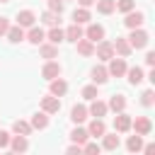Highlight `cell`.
<instances>
[{
	"label": "cell",
	"instance_id": "41",
	"mask_svg": "<svg viewBox=\"0 0 155 155\" xmlns=\"http://www.w3.org/2000/svg\"><path fill=\"white\" fill-rule=\"evenodd\" d=\"M145 65H150V68L155 65V51H148L145 53Z\"/></svg>",
	"mask_w": 155,
	"mask_h": 155
},
{
	"label": "cell",
	"instance_id": "12",
	"mask_svg": "<svg viewBox=\"0 0 155 155\" xmlns=\"http://www.w3.org/2000/svg\"><path fill=\"white\" fill-rule=\"evenodd\" d=\"M41 111H46V114L61 111V97H53V94L44 97V99H41Z\"/></svg>",
	"mask_w": 155,
	"mask_h": 155
},
{
	"label": "cell",
	"instance_id": "35",
	"mask_svg": "<svg viewBox=\"0 0 155 155\" xmlns=\"http://www.w3.org/2000/svg\"><path fill=\"white\" fill-rule=\"evenodd\" d=\"M133 7H136V0H116V10H119V12H124V15H126V12H131Z\"/></svg>",
	"mask_w": 155,
	"mask_h": 155
},
{
	"label": "cell",
	"instance_id": "33",
	"mask_svg": "<svg viewBox=\"0 0 155 155\" xmlns=\"http://www.w3.org/2000/svg\"><path fill=\"white\" fill-rule=\"evenodd\" d=\"M94 97H99V92H97V85H85V87H82V99L92 102Z\"/></svg>",
	"mask_w": 155,
	"mask_h": 155
},
{
	"label": "cell",
	"instance_id": "10",
	"mask_svg": "<svg viewBox=\"0 0 155 155\" xmlns=\"http://www.w3.org/2000/svg\"><path fill=\"white\" fill-rule=\"evenodd\" d=\"M111 44H114V53H119L121 58H128V56H131V51H133L126 36H116V41H111Z\"/></svg>",
	"mask_w": 155,
	"mask_h": 155
},
{
	"label": "cell",
	"instance_id": "34",
	"mask_svg": "<svg viewBox=\"0 0 155 155\" xmlns=\"http://www.w3.org/2000/svg\"><path fill=\"white\" fill-rule=\"evenodd\" d=\"M58 17H61V15H56V12L46 10V12L41 15V22H44V24H48V27H53V24H58Z\"/></svg>",
	"mask_w": 155,
	"mask_h": 155
},
{
	"label": "cell",
	"instance_id": "37",
	"mask_svg": "<svg viewBox=\"0 0 155 155\" xmlns=\"http://www.w3.org/2000/svg\"><path fill=\"white\" fill-rule=\"evenodd\" d=\"M102 150V145L99 143H90V140H85L82 143V153H99Z\"/></svg>",
	"mask_w": 155,
	"mask_h": 155
},
{
	"label": "cell",
	"instance_id": "24",
	"mask_svg": "<svg viewBox=\"0 0 155 155\" xmlns=\"http://www.w3.org/2000/svg\"><path fill=\"white\" fill-rule=\"evenodd\" d=\"M75 46H78V53H80V56H94V44H92L90 39L82 36V39L75 41Z\"/></svg>",
	"mask_w": 155,
	"mask_h": 155
},
{
	"label": "cell",
	"instance_id": "43",
	"mask_svg": "<svg viewBox=\"0 0 155 155\" xmlns=\"http://www.w3.org/2000/svg\"><path fill=\"white\" fill-rule=\"evenodd\" d=\"M78 5H80V7H92L94 0H78Z\"/></svg>",
	"mask_w": 155,
	"mask_h": 155
},
{
	"label": "cell",
	"instance_id": "19",
	"mask_svg": "<svg viewBox=\"0 0 155 155\" xmlns=\"http://www.w3.org/2000/svg\"><path fill=\"white\" fill-rule=\"evenodd\" d=\"M29 124H31V131H44V128L48 126V114H46V111H36Z\"/></svg>",
	"mask_w": 155,
	"mask_h": 155
},
{
	"label": "cell",
	"instance_id": "13",
	"mask_svg": "<svg viewBox=\"0 0 155 155\" xmlns=\"http://www.w3.org/2000/svg\"><path fill=\"white\" fill-rule=\"evenodd\" d=\"M7 148H12L15 153H27V150H29V140H27V136L15 133V136L10 138V145H7Z\"/></svg>",
	"mask_w": 155,
	"mask_h": 155
},
{
	"label": "cell",
	"instance_id": "32",
	"mask_svg": "<svg viewBox=\"0 0 155 155\" xmlns=\"http://www.w3.org/2000/svg\"><path fill=\"white\" fill-rule=\"evenodd\" d=\"M12 133H22V136H29V133H31V124H29V121H22V119H17V121L12 124Z\"/></svg>",
	"mask_w": 155,
	"mask_h": 155
},
{
	"label": "cell",
	"instance_id": "8",
	"mask_svg": "<svg viewBox=\"0 0 155 155\" xmlns=\"http://www.w3.org/2000/svg\"><path fill=\"white\" fill-rule=\"evenodd\" d=\"M107 111H109V107H107V102H102V99H92V104L87 107V114L90 116H94V119H102V116H107Z\"/></svg>",
	"mask_w": 155,
	"mask_h": 155
},
{
	"label": "cell",
	"instance_id": "30",
	"mask_svg": "<svg viewBox=\"0 0 155 155\" xmlns=\"http://www.w3.org/2000/svg\"><path fill=\"white\" fill-rule=\"evenodd\" d=\"M140 148H143V136H128V140H126V150L128 153H140Z\"/></svg>",
	"mask_w": 155,
	"mask_h": 155
},
{
	"label": "cell",
	"instance_id": "23",
	"mask_svg": "<svg viewBox=\"0 0 155 155\" xmlns=\"http://www.w3.org/2000/svg\"><path fill=\"white\" fill-rule=\"evenodd\" d=\"M70 140H73V143H78V145H82L85 140H90V133H87V128H82L80 124H75V128L70 131Z\"/></svg>",
	"mask_w": 155,
	"mask_h": 155
},
{
	"label": "cell",
	"instance_id": "2",
	"mask_svg": "<svg viewBox=\"0 0 155 155\" xmlns=\"http://www.w3.org/2000/svg\"><path fill=\"white\" fill-rule=\"evenodd\" d=\"M107 63H109V65H107L109 78H121V75H126V68H128V65H126V61H124L121 56H119V58H116V56H111Z\"/></svg>",
	"mask_w": 155,
	"mask_h": 155
},
{
	"label": "cell",
	"instance_id": "21",
	"mask_svg": "<svg viewBox=\"0 0 155 155\" xmlns=\"http://www.w3.org/2000/svg\"><path fill=\"white\" fill-rule=\"evenodd\" d=\"M107 107H109L114 114H119V111L126 109V97H124V94H111L109 102H107Z\"/></svg>",
	"mask_w": 155,
	"mask_h": 155
},
{
	"label": "cell",
	"instance_id": "16",
	"mask_svg": "<svg viewBox=\"0 0 155 155\" xmlns=\"http://www.w3.org/2000/svg\"><path fill=\"white\" fill-rule=\"evenodd\" d=\"M63 36H65V41H73V44H75L78 39H82V36H85L82 24H75V22H73L68 29H63Z\"/></svg>",
	"mask_w": 155,
	"mask_h": 155
},
{
	"label": "cell",
	"instance_id": "44",
	"mask_svg": "<svg viewBox=\"0 0 155 155\" xmlns=\"http://www.w3.org/2000/svg\"><path fill=\"white\" fill-rule=\"evenodd\" d=\"M140 150H143V153H153V150H155V145H153V143H148V145H143Z\"/></svg>",
	"mask_w": 155,
	"mask_h": 155
},
{
	"label": "cell",
	"instance_id": "45",
	"mask_svg": "<svg viewBox=\"0 0 155 155\" xmlns=\"http://www.w3.org/2000/svg\"><path fill=\"white\" fill-rule=\"evenodd\" d=\"M0 2H10V0H0Z\"/></svg>",
	"mask_w": 155,
	"mask_h": 155
},
{
	"label": "cell",
	"instance_id": "15",
	"mask_svg": "<svg viewBox=\"0 0 155 155\" xmlns=\"http://www.w3.org/2000/svg\"><path fill=\"white\" fill-rule=\"evenodd\" d=\"M85 39H90L92 44L102 41V39H104V27H102V24H87V29H85Z\"/></svg>",
	"mask_w": 155,
	"mask_h": 155
},
{
	"label": "cell",
	"instance_id": "26",
	"mask_svg": "<svg viewBox=\"0 0 155 155\" xmlns=\"http://www.w3.org/2000/svg\"><path fill=\"white\" fill-rule=\"evenodd\" d=\"M5 36H7L12 44H19V41H24V29H22L19 24H15V27L10 24V29H7V34H5Z\"/></svg>",
	"mask_w": 155,
	"mask_h": 155
},
{
	"label": "cell",
	"instance_id": "4",
	"mask_svg": "<svg viewBox=\"0 0 155 155\" xmlns=\"http://www.w3.org/2000/svg\"><path fill=\"white\" fill-rule=\"evenodd\" d=\"M131 128H133L138 136H148V133L153 131V121H150L148 116H136V119H131Z\"/></svg>",
	"mask_w": 155,
	"mask_h": 155
},
{
	"label": "cell",
	"instance_id": "38",
	"mask_svg": "<svg viewBox=\"0 0 155 155\" xmlns=\"http://www.w3.org/2000/svg\"><path fill=\"white\" fill-rule=\"evenodd\" d=\"M48 10L56 12V15H61L63 12V0H48Z\"/></svg>",
	"mask_w": 155,
	"mask_h": 155
},
{
	"label": "cell",
	"instance_id": "7",
	"mask_svg": "<svg viewBox=\"0 0 155 155\" xmlns=\"http://www.w3.org/2000/svg\"><path fill=\"white\" fill-rule=\"evenodd\" d=\"M61 70H63V68H61V63L51 58V61H46V63H44V68H41V75H44L46 80H53V78H58V75H61Z\"/></svg>",
	"mask_w": 155,
	"mask_h": 155
},
{
	"label": "cell",
	"instance_id": "3",
	"mask_svg": "<svg viewBox=\"0 0 155 155\" xmlns=\"http://www.w3.org/2000/svg\"><path fill=\"white\" fill-rule=\"evenodd\" d=\"M94 53H97V58H99V61H104V63H107L111 56H116V53H114V44H111V41H107V39H102V41H97V44H94Z\"/></svg>",
	"mask_w": 155,
	"mask_h": 155
},
{
	"label": "cell",
	"instance_id": "6",
	"mask_svg": "<svg viewBox=\"0 0 155 155\" xmlns=\"http://www.w3.org/2000/svg\"><path fill=\"white\" fill-rule=\"evenodd\" d=\"M114 131H116V133H126V131H131V116L126 114V109L119 111V114L114 116Z\"/></svg>",
	"mask_w": 155,
	"mask_h": 155
},
{
	"label": "cell",
	"instance_id": "5",
	"mask_svg": "<svg viewBox=\"0 0 155 155\" xmlns=\"http://www.w3.org/2000/svg\"><path fill=\"white\" fill-rule=\"evenodd\" d=\"M143 22H145V15L140 12V10H131V12H126V17H124V24L128 27V29H136V27H143Z\"/></svg>",
	"mask_w": 155,
	"mask_h": 155
},
{
	"label": "cell",
	"instance_id": "14",
	"mask_svg": "<svg viewBox=\"0 0 155 155\" xmlns=\"http://www.w3.org/2000/svg\"><path fill=\"white\" fill-rule=\"evenodd\" d=\"M34 22H36V15H34L31 10H19V12H17V24H19L22 29L34 27Z\"/></svg>",
	"mask_w": 155,
	"mask_h": 155
},
{
	"label": "cell",
	"instance_id": "11",
	"mask_svg": "<svg viewBox=\"0 0 155 155\" xmlns=\"http://www.w3.org/2000/svg\"><path fill=\"white\" fill-rule=\"evenodd\" d=\"M51 85H48V92L53 94V97H63L65 92H68V82L58 75V78H53V80H48Z\"/></svg>",
	"mask_w": 155,
	"mask_h": 155
},
{
	"label": "cell",
	"instance_id": "22",
	"mask_svg": "<svg viewBox=\"0 0 155 155\" xmlns=\"http://www.w3.org/2000/svg\"><path fill=\"white\" fill-rule=\"evenodd\" d=\"M87 116H90V114H87V107H85V104H75V107L70 109V121H73V124H82Z\"/></svg>",
	"mask_w": 155,
	"mask_h": 155
},
{
	"label": "cell",
	"instance_id": "20",
	"mask_svg": "<svg viewBox=\"0 0 155 155\" xmlns=\"http://www.w3.org/2000/svg\"><path fill=\"white\" fill-rule=\"evenodd\" d=\"M107 80H109L107 65H94V68H92V82H94V85H104Z\"/></svg>",
	"mask_w": 155,
	"mask_h": 155
},
{
	"label": "cell",
	"instance_id": "27",
	"mask_svg": "<svg viewBox=\"0 0 155 155\" xmlns=\"http://www.w3.org/2000/svg\"><path fill=\"white\" fill-rule=\"evenodd\" d=\"M126 75H128V82L131 85H140L143 82V68H138V65H133V68H126Z\"/></svg>",
	"mask_w": 155,
	"mask_h": 155
},
{
	"label": "cell",
	"instance_id": "29",
	"mask_svg": "<svg viewBox=\"0 0 155 155\" xmlns=\"http://www.w3.org/2000/svg\"><path fill=\"white\" fill-rule=\"evenodd\" d=\"M46 39H48L51 44H56V46H58L61 41H65V36H63V29H61L58 24H53V27L48 29V34H46Z\"/></svg>",
	"mask_w": 155,
	"mask_h": 155
},
{
	"label": "cell",
	"instance_id": "17",
	"mask_svg": "<svg viewBox=\"0 0 155 155\" xmlns=\"http://www.w3.org/2000/svg\"><path fill=\"white\" fill-rule=\"evenodd\" d=\"M104 131H107V124H104L102 119H92V121H90V126H87L90 138H102V136H104Z\"/></svg>",
	"mask_w": 155,
	"mask_h": 155
},
{
	"label": "cell",
	"instance_id": "1",
	"mask_svg": "<svg viewBox=\"0 0 155 155\" xmlns=\"http://www.w3.org/2000/svg\"><path fill=\"white\" fill-rule=\"evenodd\" d=\"M126 39H128L131 48H145V46H148V41H150V34H148L145 29L136 27V29H131V34H128Z\"/></svg>",
	"mask_w": 155,
	"mask_h": 155
},
{
	"label": "cell",
	"instance_id": "31",
	"mask_svg": "<svg viewBox=\"0 0 155 155\" xmlns=\"http://www.w3.org/2000/svg\"><path fill=\"white\" fill-rule=\"evenodd\" d=\"M97 2V12L99 15H111L116 10V0H94Z\"/></svg>",
	"mask_w": 155,
	"mask_h": 155
},
{
	"label": "cell",
	"instance_id": "25",
	"mask_svg": "<svg viewBox=\"0 0 155 155\" xmlns=\"http://www.w3.org/2000/svg\"><path fill=\"white\" fill-rule=\"evenodd\" d=\"M90 19H92L90 7H78V10L73 12V22H75V24H87Z\"/></svg>",
	"mask_w": 155,
	"mask_h": 155
},
{
	"label": "cell",
	"instance_id": "42",
	"mask_svg": "<svg viewBox=\"0 0 155 155\" xmlns=\"http://www.w3.org/2000/svg\"><path fill=\"white\" fill-rule=\"evenodd\" d=\"M68 153H70V155H75V153L80 155V153H82V145H78V143H73V145L68 148Z\"/></svg>",
	"mask_w": 155,
	"mask_h": 155
},
{
	"label": "cell",
	"instance_id": "9",
	"mask_svg": "<svg viewBox=\"0 0 155 155\" xmlns=\"http://www.w3.org/2000/svg\"><path fill=\"white\" fill-rule=\"evenodd\" d=\"M24 39H27L29 44H34V46H39L41 41H46V31H44L41 27H36V24H34V27H29V31L24 34Z\"/></svg>",
	"mask_w": 155,
	"mask_h": 155
},
{
	"label": "cell",
	"instance_id": "28",
	"mask_svg": "<svg viewBox=\"0 0 155 155\" xmlns=\"http://www.w3.org/2000/svg\"><path fill=\"white\" fill-rule=\"evenodd\" d=\"M102 148H104V150H116V148H119V136L104 131V136H102Z\"/></svg>",
	"mask_w": 155,
	"mask_h": 155
},
{
	"label": "cell",
	"instance_id": "36",
	"mask_svg": "<svg viewBox=\"0 0 155 155\" xmlns=\"http://www.w3.org/2000/svg\"><path fill=\"white\" fill-rule=\"evenodd\" d=\"M140 104H143V107H153V104H155V92H153V90H145V92L140 94Z\"/></svg>",
	"mask_w": 155,
	"mask_h": 155
},
{
	"label": "cell",
	"instance_id": "39",
	"mask_svg": "<svg viewBox=\"0 0 155 155\" xmlns=\"http://www.w3.org/2000/svg\"><path fill=\"white\" fill-rule=\"evenodd\" d=\"M10 138H12V136H10L7 131L0 128V148H7V145H10Z\"/></svg>",
	"mask_w": 155,
	"mask_h": 155
},
{
	"label": "cell",
	"instance_id": "40",
	"mask_svg": "<svg viewBox=\"0 0 155 155\" xmlns=\"http://www.w3.org/2000/svg\"><path fill=\"white\" fill-rule=\"evenodd\" d=\"M7 29H10V19L7 17H0V36H5Z\"/></svg>",
	"mask_w": 155,
	"mask_h": 155
},
{
	"label": "cell",
	"instance_id": "18",
	"mask_svg": "<svg viewBox=\"0 0 155 155\" xmlns=\"http://www.w3.org/2000/svg\"><path fill=\"white\" fill-rule=\"evenodd\" d=\"M39 53H41V58H46V61H51V58H58V46L56 44H51V41H41L39 44Z\"/></svg>",
	"mask_w": 155,
	"mask_h": 155
}]
</instances>
